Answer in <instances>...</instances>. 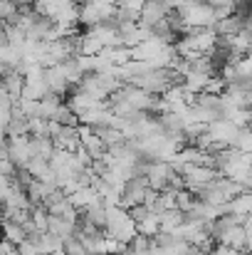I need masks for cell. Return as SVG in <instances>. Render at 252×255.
Returning <instances> with one entry per match:
<instances>
[{
	"mask_svg": "<svg viewBox=\"0 0 252 255\" xmlns=\"http://www.w3.org/2000/svg\"><path fill=\"white\" fill-rule=\"evenodd\" d=\"M238 127L235 124H230L228 119H215V122H210L208 124V129H205V134L213 139V144H218L220 149H225V146H233L235 144V136H238Z\"/></svg>",
	"mask_w": 252,
	"mask_h": 255,
	"instance_id": "cell-1",
	"label": "cell"
},
{
	"mask_svg": "<svg viewBox=\"0 0 252 255\" xmlns=\"http://www.w3.org/2000/svg\"><path fill=\"white\" fill-rule=\"evenodd\" d=\"M7 159L15 164V169H25L27 161L32 159V151H30V136L22 134V136H7Z\"/></svg>",
	"mask_w": 252,
	"mask_h": 255,
	"instance_id": "cell-2",
	"label": "cell"
},
{
	"mask_svg": "<svg viewBox=\"0 0 252 255\" xmlns=\"http://www.w3.org/2000/svg\"><path fill=\"white\" fill-rule=\"evenodd\" d=\"M185 40H188V45H190V50H193V52L210 57V55L215 52L218 35L213 32V27H208V30H193L190 35H185Z\"/></svg>",
	"mask_w": 252,
	"mask_h": 255,
	"instance_id": "cell-3",
	"label": "cell"
},
{
	"mask_svg": "<svg viewBox=\"0 0 252 255\" xmlns=\"http://www.w3.org/2000/svg\"><path fill=\"white\" fill-rule=\"evenodd\" d=\"M215 243L220 246H228L233 251H243V253H250V241H248V233H245V226H233V228H225L215 236Z\"/></svg>",
	"mask_w": 252,
	"mask_h": 255,
	"instance_id": "cell-4",
	"label": "cell"
},
{
	"mask_svg": "<svg viewBox=\"0 0 252 255\" xmlns=\"http://www.w3.org/2000/svg\"><path fill=\"white\" fill-rule=\"evenodd\" d=\"M170 12L164 2H159V0H146L144 5H141V10H139V25L141 27H154V25H159L161 20H166V15Z\"/></svg>",
	"mask_w": 252,
	"mask_h": 255,
	"instance_id": "cell-5",
	"label": "cell"
},
{
	"mask_svg": "<svg viewBox=\"0 0 252 255\" xmlns=\"http://www.w3.org/2000/svg\"><path fill=\"white\" fill-rule=\"evenodd\" d=\"M170 176H173V171H170V166H168V161H151V164H149V171H146L149 188H154V191H164Z\"/></svg>",
	"mask_w": 252,
	"mask_h": 255,
	"instance_id": "cell-6",
	"label": "cell"
},
{
	"mask_svg": "<svg viewBox=\"0 0 252 255\" xmlns=\"http://www.w3.org/2000/svg\"><path fill=\"white\" fill-rule=\"evenodd\" d=\"M86 32L101 45V47H119L121 40H119V32L111 22H101V25H94V27H86Z\"/></svg>",
	"mask_w": 252,
	"mask_h": 255,
	"instance_id": "cell-7",
	"label": "cell"
},
{
	"mask_svg": "<svg viewBox=\"0 0 252 255\" xmlns=\"http://www.w3.org/2000/svg\"><path fill=\"white\" fill-rule=\"evenodd\" d=\"M45 85H47V92L50 94H57V97H62L70 85H67V80H65V75H62V70H60V65H55V67H47L45 70Z\"/></svg>",
	"mask_w": 252,
	"mask_h": 255,
	"instance_id": "cell-8",
	"label": "cell"
},
{
	"mask_svg": "<svg viewBox=\"0 0 252 255\" xmlns=\"http://www.w3.org/2000/svg\"><path fill=\"white\" fill-rule=\"evenodd\" d=\"M52 146L75 154V149L80 146V136H77V127H62L57 136H52Z\"/></svg>",
	"mask_w": 252,
	"mask_h": 255,
	"instance_id": "cell-9",
	"label": "cell"
},
{
	"mask_svg": "<svg viewBox=\"0 0 252 255\" xmlns=\"http://www.w3.org/2000/svg\"><path fill=\"white\" fill-rule=\"evenodd\" d=\"M70 206L75 208V211H80L82 213L84 208H89V206H94V203H99V196H96V191L91 188V186H86V188H80V191H75L70 198Z\"/></svg>",
	"mask_w": 252,
	"mask_h": 255,
	"instance_id": "cell-10",
	"label": "cell"
},
{
	"mask_svg": "<svg viewBox=\"0 0 252 255\" xmlns=\"http://www.w3.org/2000/svg\"><path fill=\"white\" fill-rule=\"evenodd\" d=\"M183 223H185V213H180L178 208L161 211V213H159V228H161V233H173V231L180 228Z\"/></svg>",
	"mask_w": 252,
	"mask_h": 255,
	"instance_id": "cell-11",
	"label": "cell"
},
{
	"mask_svg": "<svg viewBox=\"0 0 252 255\" xmlns=\"http://www.w3.org/2000/svg\"><path fill=\"white\" fill-rule=\"evenodd\" d=\"M0 87L7 92V97H10L12 102H17L20 94H22V77H20L15 70H7V72L0 77Z\"/></svg>",
	"mask_w": 252,
	"mask_h": 255,
	"instance_id": "cell-12",
	"label": "cell"
},
{
	"mask_svg": "<svg viewBox=\"0 0 252 255\" xmlns=\"http://www.w3.org/2000/svg\"><path fill=\"white\" fill-rule=\"evenodd\" d=\"M47 233H52V236H57V238H72L75 233H77V226H72V223H67L65 218H60V216H50L47 218Z\"/></svg>",
	"mask_w": 252,
	"mask_h": 255,
	"instance_id": "cell-13",
	"label": "cell"
},
{
	"mask_svg": "<svg viewBox=\"0 0 252 255\" xmlns=\"http://www.w3.org/2000/svg\"><path fill=\"white\" fill-rule=\"evenodd\" d=\"M77 20H80V5H75L72 0H67V2L57 10V15H55V20H52V22L65 25V27H72Z\"/></svg>",
	"mask_w": 252,
	"mask_h": 255,
	"instance_id": "cell-14",
	"label": "cell"
},
{
	"mask_svg": "<svg viewBox=\"0 0 252 255\" xmlns=\"http://www.w3.org/2000/svg\"><path fill=\"white\" fill-rule=\"evenodd\" d=\"M62 104V97H57V94H45L40 102H37V117L40 119H45V122H50L52 117H55V112H57V107Z\"/></svg>",
	"mask_w": 252,
	"mask_h": 255,
	"instance_id": "cell-15",
	"label": "cell"
},
{
	"mask_svg": "<svg viewBox=\"0 0 252 255\" xmlns=\"http://www.w3.org/2000/svg\"><path fill=\"white\" fill-rule=\"evenodd\" d=\"M30 151H32V156L50 161V156L55 154L52 139H50V136H30Z\"/></svg>",
	"mask_w": 252,
	"mask_h": 255,
	"instance_id": "cell-16",
	"label": "cell"
},
{
	"mask_svg": "<svg viewBox=\"0 0 252 255\" xmlns=\"http://www.w3.org/2000/svg\"><path fill=\"white\" fill-rule=\"evenodd\" d=\"M136 233L139 236H144V238H154L156 233H161V228H159V213H154V211H149L139 223H136Z\"/></svg>",
	"mask_w": 252,
	"mask_h": 255,
	"instance_id": "cell-17",
	"label": "cell"
},
{
	"mask_svg": "<svg viewBox=\"0 0 252 255\" xmlns=\"http://www.w3.org/2000/svg\"><path fill=\"white\" fill-rule=\"evenodd\" d=\"M225 208H228V213H233V216H250L252 196L250 193H240V196L230 198V201L225 203Z\"/></svg>",
	"mask_w": 252,
	"mask_h": 255,
	"instance_id": "cell-18",
	"label": "cell"
},
{
	"mask_svg": "<svg viewBox=\"0 0 252 255\" xmlns=\"http://www.w3.org/2000/svg\"><path fill=\"white\" fill-rule=\"evenodd\" d=\"M65 104H67V107L72 109V114H75V117H82L84 112H89V109H91V107H94L96 102H94L91 97L82 94V92H75V94L70 97V102H65Z\"/></svg>",
	"mask_w": 252,
	"mask_h": 255,
	"instance_id": "cell-19",
	"label": "cell"
},
{
	"mask_svg": "<svg viewBox=\"0 0 252 255\" xmlns=\"http://www.w3.org/2000/svg\"><path fill=\"white\" fill-rule=\"evenodd\" d=\"M0 228H2V238H5V241H10V243H12L15 248H17V246H20L22 241H27V233H25V231H22V228H20L17 223L2 221V223H0Z\"/></svg>",
	"mask_w": 252,
	"mask_h": 255,
	"instance_id": "cell-20",
	"label": "cell"
},
{
	"mask_svg": "<svg viewBox=\"0 0 252 255\" xmlns=\"http://www.w3.org/2000/svg\"><path fill=\"white\" fill-rule=\"evenodd\" d=\"M47 218H50V213L45 211V206H30V223H32L35 233L47 231Z\"/></svg>",
	"mask_w": 252,
	"mask_h": 255,
	"instance_id": "cell-21",
	"label": "cell"
},
{
	"mask_svg": "<svg viewBox=\"0 0 252 255\" xmlns=\"http://www.w3.org/2000/svg\"><path fill=\"white\" fill-rule=\"evenodd\" d=\"M109 238H116V241H121V243H126V246H129V243L136 238V223H134L131 218H126V221H124V223H121V226H119Z\"/></svg>",
	"mask_w": 252,
	"mask_h": 255,
	"instance_id": "cell-22",
	"label": "cell"
},
{
	"mask_svg": "<svg viewBox=\"0 0 252 255\" xmlns=\"http://www.w3.org/2000/svg\"><path fill=\"white\" fill-rule=\"evenodd\" d=\"M52 122H57V124H62V127H77V124H80V119L72 114V109H70L65 102L57 107V112H55Z\"/></svg>",
	"mask_w": 252,
	"mask_h": 255,
	"instance_id": "cell-23",
	"label": "cell"
},
{
	"mask_svg": "<svg viewBox=\"0 0 252 255\" xmlns=\"http://www.w3.org/2000/svg\"><path fill=\"white\" fill-rule=\"evenodd\" d=\"M20 60H22V52H20L17 47H10V45L0 47V62H2L7 70H15Z\"/></svg>",
	"mask_w": 252,
	"mask_h": 255,
	"instance_id": "cell-24",
	"label": "cell"
},
{
	"mask_svg": "<svg viewBox=\"0 0 252 255\" xmlns=\"http://www.w3.org/2000/svg\"><path fill=\"white\" fill-rule=\"evenodd\" d=\"M109 60H111V65H114V67H124V65H129V62H131V50H129V47H124V45L111 47Z\"/></svg>",
	"mask_w": 252,
	"mask_h": 255,
	"instance_id": "cell-25",
	"label": "cell"
},
{
	"mask_svg": "<svg viewBox=\"0 0 252 255\" xmlns=\"http://www.w3.org/2000/svg\"><path fill=\"white\" fill-rule=\"evenodd\" d=\"M193 203H195V196H193L188 188H183V191H175V208H178L180 213H190Z\"/></svg>",
	"mask_w": 252,
	"mask_h": 255,
	"instance_id": "cell-26",
	"label": "cell"
},
{
	"mask_svg": "<svg viewBox=\"0 0 252 255\" xmlns=\"http://www.w3.org/2000/svg\"><path fill=\"white\" fill-rule=\"evenodd\" d=\"M175 208V191H159V201H156V213H161V211H173Z\"/></svg>",
	"mask_w": 252,
	"mask_h": 255,
	"instance_id": "cell-27",
	"label": "cell"
},
{
	"mask_svg": "<svg viewBox=\"0 0 252 255\" xmlns=\"http://www.w3.org/2000/svg\"><path fill=\"white\" fill-rule=\"evenodd\" d=\"M233 67H235V75H238V80H250V75H252V60L248 57V55L238 57V60L233 62Z\"/></svg>",
	"mask_w": 252,
	"mask_h": 255,
	"instance_id": "cell-28",
	"label": "cell"
},
{
	"mask_svg": "<svg viewBox=\"0 0 252 255\" xmlns=\"http://www.w3.org/2000/svg\"><path fill=\"white\" fill-rule=\"evenodd\" d=\"M233 149H238V151H243V154H250V151H252V134H250V129H240V131H238Z\"/></svg>",
	"mask_w": 252,
	"mask_h": 255,
	"instance_id": "cell-29",
	"label": "cell"
},
{
	"mask_svg": "<svg viewBox=\"0 0 252 255\" xmlns=\"http://www.w3.org/2000/svg\"><path fill=\"white\" fill-rule=\"evenodd\" d=\"M27 136H47V122L40 117L27 119Z\"/></svg>",
	"mask_w": 252,
	"mask_h": 255,
	"instance_id": "cell-30",
	"label": "cell"
},
{
	"mask_svg": "<svg viewBox=\"0 0 252 255\" xmlns=\"http://www.w3.org/2000/svg\"><path fill=\"white\" fill-rule=\"evenodd\" d=\"M62 253H65V255H89V253H86V251L82 248V243H80V241H77L75 236H72V238H65V241H62Z\"/></svg>",
	"mask_w": 252,
	"mask_h": 255,
	"instance_id": "cell-31",
	"label": "cell"
},
{
	"mask_svg": "<svg viewBox=\"0 0 252 255\" xmlns=\"http://www.w3.org/2000/svg\"><path fill=\"white\" fill-rule=\"evenodd\" d=\"M5 37H7V45L10 47H22V42H25V35L17 30V27H12V25H5Z\"/></svg>",
	"mask_w": 252,
	"mask_h": 255,
	"instance_id": "cell-32",
	"label": "cell"
},
{
	"mask_svg": "<svg viewBox=\"0 0 252 255\" xmlns=\"http://www.w3.org/2000/svg\"><path fill=\"white\" fill-rule=\"evenodd\" d=\"M104 246H106V255H124L126 253V243H121V241H116V238H109V236H104Z\"/></svg>",
	"mask_w": 252,
	"mask_h": 255,
	"instance_id": "cell-33",
	"label": "cell"
},
{
	"mask_svg": "<svg viewBox=\"0 0 252 255\" xmlns=\"http://www.w3.org/2000/svg\"><path fill=\"white\" fill-rule=\"evenodd\" d=\"M205 94H213V97H220L223 92H225V82L218 77V75H213V77H208V85L203 89Z\"/></svg>",
	"mask_w": 252,
	"mask_h": 255,
	"instance_id": "cell-34",
	"label": "cell"
},
{
	"mask_svg": "<svg viewBox=\"0 0 252 255\" xmlns=\"http://www.w3.org/2000/svg\"><path fill=\"white\" fill-rule=\"evenodd\" d=\"M149 248H151V241L144 238V236H139V233H136V238L129 243V251H134V253H139V251H149Z\"/></svg>",
	"mask_w": 252,
	"mask_h": 255,
	"instance_id": "cell-35",
	"label": "cell"
},
{
	"mask_svg": "<svg viewBox=\"0 0 252 255\" xmlns=\"http://www.w3.org/2000/svg\"><path fill=\"white\" fill-rule=\"evenodd\" d=\"M15 10H17V7H15L10 0H0V20H5V22H7V20L15 15Z\"/></svg>",
	"mask_w": 252,
	"mask_h": 255,
	"instance_id": "cell-36",
	"label": "cell"
},
{
	"mask_svg": "<svg viewBox=\"0 0 252 255\" xmlns=\"http://www.w3.org/2000/svg\"><path fill=\"white\" fill-rule=\"evenodd\" d=\"M15 164L7 159V156H0V176H7V178H12L15 176Z\"/></svg>",
	"mask_w": 252,
	"mask_h": 255,
	"instance_id": "cell-37",
	"label": "cell"
},
{
	"mask_svg": "<svg viewBox=\"0 0 252 255\" xmlns=\"http://www.w3.org/2000/svg\"><path fill=\"white\" fill-rule=\"evenodd\" d=\"M10 191H12V181L7 176H0V203L10 196Z\"/></svg>",
	"mask_w": 252,
	"mask_h": 255,
	"instance_id": "cell-38",
	"label": "cell"
},
{
	"mask_svg": "<svg viewBox=\"0 0 252 255\" xmlns=\"http://www.w3.org/2000/svg\"><path fill=\"white\" fill-rule=\"evenodd\" d=\"M144 2H146V0H116V7H126V10H134V12H139Z\"/></svg>",
	"mask_w": 252,
	"mask_h": 255,
	"instance_id": "cell-39",
	"label": "cell"
},
{
	"mask_svg": "<svg viewBox=\"0 0 252 255\" xmlns=\"http://www.w3.org/2000/svg\"><path fill=\"white\" fill-rule=\"evenodd\" d=\"M17 253L20 255H40L37 253V248H35V243H32L30 238H27V241H22V243L17 246Z\"/></svg>",
	"mask_w": 252,
	"mask_h": 255,
	"instance_id": "cell-40",
	"label": "cell"
},
{
	"mask_svg": "<svg viewBox=\"0 0 252 255\" xmlns=\"http://www.w3.org/2000/svg\"><path fill=\"white\" fill-rule=\"evenodd\" d=\"M210 255H250V253H243V251H233V248H228V246H215L213 251H210Z\"/></svg>",
	"mask_w": 252,
	"mask_h": 255,
	"instance_id": "cell-41",
	"label": "cell"
},
{
	"mask_svg": "<svg viewBox=\"0 0 252 255\" xmlns=\"http://www.w3.org/2000/svg\"><path fill=\"white\" fill-rule=\"evenodd\" d=\"M10 124V109H0V127L5 129Z\"/></svg>",
	"mask_w": 252,
	"mask_h": 255,
	"instance_id": "cell-42",
	"label": "cell"
},
{
	"mask_svg": "<svg viewBox=\"0 0 252 255\" xmlns=\"http://www.w3.org/2000/svg\"><path fill=\"white\" fill-rule=\"evenodd\" d=\"M10 2H12L15 7H32L35 0H10Z\"/></svg>",
	"mask_w": 252,
	"mask_h": 255,
	"instance_id": "cell-43",
	"label": "cell"
},
{
	"mask_svg": "<svg viewBox=\"0 0 252 255\" xmlns=\"http://www.w3.org/2000/svg\"><path fill=\"white\" fill-rule=\"evenodd\" d=\"M159 2H164V5H166L168 10H173V7H175V2H178V0H159Z\"/></svg>",
	"mask_w": 252,
	"mask_h": 255,
	"instance_id": "cell-44",
	"label": "cell"
},
{
	"mask_svg": "<svg viewBox=\"0 0 252 255\" xmlns=\"http://www.w3.org/2000/svg\"><path fill=\"white\" fill-rule=\"evenodd\" d=\"M124 255H151V253H149V251H139V253H134V251H129V248H126V253Z\"/></svg>",
	"mask_w": 252,
	"mask_h": 255,
	"instance_id": "cell-45",
	"label": "cell"
},
{
	"mask_svg": "<svg viewBox=\"0 0 252 255\" xmlns=\"http://www.w3.org/2000/svg\"><path fill=\"white\" fill-rule=\"evenodd\" d=\"M193 255H210V253H208V251H198V248H195V253Z\"/></svg>",
	"mask_w": 252,
	"mask_h": 255,
	"instance_id": "cell-46",
	"label": "cell"
},
{
	"mask_svg": "<svg viewBox=\"0 0 252 255\" xmlns=\"http://www.w3.org/2000/svg\"><path fill=\"white\" fill-rule=\"evenodd\" d=\"M2 139H7V136H5V129L0 127V141H2Z\"/></svg>",
	"mask_w": 252,
	"mask_h": 255,
	"instance_id": "cell-47",
	"label": "cell"
},
{
	"mask_svg": "<svg viewBox=\"0 0 252 255\" xmlns=\"http://www.w3.org/2000/svg\"><path fill=\"white\" fill-rule=\"evenodd\" d=\"M7 255H20V253H17V248H12V251H10Z\"/></svg>",
	"mask_w": 252,
	"mask_h": 255,
	"instance_id": "cell-48",
	"label": "cell"
}]
</instances>
